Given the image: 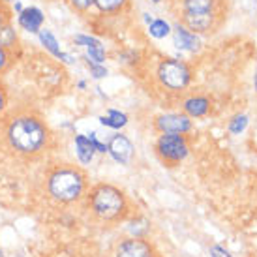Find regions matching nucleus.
<instances>
[{"label":"nucleus","instance_id":"obj_1","mask_svg":"<svg viewBox=\"0 0 257 257\" xmlns=\"http://www.w3.org/2000/svg\"><path fill=\"white\" fill-rule=\"evenodd\" d=\"M47 124L32 113L15 114L6 126V141L10 149L19 156H38L49 143Z\"/></svg>","mask_w":257,"mask_h":257},{"label":"nucleus","instance_id":"obj_14","mask_svg":"<svg viewBox=\"0 0 257 257\" xmlns=\"http://www.w3.org/2000/svg\"><path fill=\"white\" fill-rule=\"evenodd\" d=\"M0 45L19 55V34H17V30L14 29L12 23H8L6 27L0 29Z\"/></svg>","mask_w":257,"mask_h":257},{"label":"nucleus","instance_id":"obj_23","mask_svg":"<svg viewBox=\"0 0 257 257\" xmlns=\"http://www.w3.org/2000/svg\"><path fill=\"white\" fill-rule=\"evenodd\" d=\"M246 126H248V116L246 114H236L229 124V132L231 134H240V132H244Z\"/></svg>","mask_w":257,"mask_h":257},{"label":"nucleus","instance_id":"obj_22","mask_svg":"<svg viewBox=\"0 0 257 257\" xmlns=\"http://www.w3.org/2000/svg\"><path fill=\"white\" fill-rule=\"evenodd\" d=\"M66 4L75 14H86L94 6V0H66Z\"/></svg>","mask_w":257,"mask_h":257},{"label":"nucleus","instance_id":"obj_19","mask_svg":"<svg viewBox=\"0 0 257 257\" xmlns=\"http://www.w3.org/2000/svg\"><path fill=\"white\" fill-rule=\"evenodd\" d=\"M171 27H169V23L164 21V19H152V23L149 25V32L152 38H156V40H164L165 36H169L171 34Z\"/></svg>","mask_w":257,"mask_h":257},{"label":"nucleus","instance_id":"obj_33","mask_svg":"<svg viewBox=\"0 0 257 257\" xmlns=\"http://www.w3.org/2000/svg\"><path fill=\"white\" fill-rule=\"evenodd\" d=\"M0 2H4V4H14L15 0H0Z\"/></svg>","mask_w":257,"mask_h":257},{"label":"nucleus","instance_id":"obj_4","mask_svg":"<svg viewBox=\"0 0 257 257\" xmlns=\"http://www.w3.org/2000/svg\"><path fill=\"white\" fill-rule=\"evenodd\" d=\"M156 77L167 90H184L192 81V68L180 58H162L156 68Z\"/></svg>","mask_w":257,"mask_h":257},{"label":"nucleus","instance_id":"obj_35","mask_svg":"<svg viewBox=\"0 0 257 257\" xmlns=\"http://www.w3.org/2000/svg\"><path fill=\"white\" fill-rule=\"evenodd\" d=\"M0 257H4V253H2V250H0Z\"/></svg>","mask_w":257,"mask_h":257},{"label":"nucleus","instance_id":"obj_11","mask_svg":"<svg viewBox=\"0 0 257 257\" xmlns=\"http://www.w3.org/2000/svg\"><path fill=\"white\" fill-rule=\"evenodd\" d=\"M38 40L40 43L43 45V49L51 53L55 58H58L60 62H66V64H73L75 62V57H72L70 53H64V51L60 49V45H58V40L55 38V34L51 32L49 29H42L38 32Z\"/></svg>","mask_w":257,"mask_h":257},{"label":"nucleus","instance_id":"obj_26","mask_svg":"<svg viewBox=\"0 0 257 257\" xmlns=\"http://www.w3.org/2000/svg\"><path fill=\"white\" fill-rule=\"evenodd\" d=\"M12 14H14V12H12L10 4L0 2V29H2V27H6L8 23H12V17H14Z\"/></svg>","mask_w":257,"mask_h":257},{"label":"nucleus","instance_id":"obj_28","mask_svg":"<svg viewBox=\"0 0 257 257\" xmlns=\"http://www.w3.org/2000/svg\"><path fill=\"white\" fill-rule=\"evenodd\" d=\"M8 107V92H6V86L0 83V113Z\"/></svg>","mask_w":257,"mask_h":257},{"label":"nucleus","instance_id":"obj_31","mask_svg":"<svg viewBox=\"0 0 257 257\" xmlns=\"http://www.w3.org/2000/svg\"><path fill=\"white\" fill-rule=\"evenodd\" d=\"M79 88H85V86H86V83H85V81H79Z\"/></svg>","mask_w":257,"mask_h":257},{"label":"nucleus","instance_id":"obj_36","mask_svg":"<svg viewBox=\"0 0 257 257\" xmlns=\"http://www.w3.org/2000/svg\"><path fill=\"white\" fill-rule=\"evenodd\" d=\"M0 83H2V81H0Z\"/></svg>","mask_w":257,"mask_h":257},{"label":"nucleus","instance_id":"obj_8","mask_svg":"<svg viewBox=\"0 0 257 257\" xmlns=\"http://www.w3.org/2000/svg\"><path fill=\"white\" fill-rule=\"evenodd\" d=\"M107 152L114 162H118L120 165H128L134 158V145L126 136L118 134V136L111 137V141L107 145Z\"/></svg>","mask_w":257,"mask_h":257},{"label":"nucleus","instance_id":"obj_21","mask_svg":"<svg viewBox=\"0 0 257 257\" xmlns=\"http://www.w3.org/2000/svg\"><path fill=\"white\" fill-rule=\"evenodd\" d=\"M85 58H88L90 62H96V64H103V60H105V49H103V45L98 43V45H92V47H86Z\"/></svg>","mask_w":257,"mask_h":257},{"label":"nucleus","instance_id":"obj_32","mask_svg":"<svg viewBox=\"0 0 257 257\" xmlns=\"http://www.w3.org/2000/svg\"><path fill=\"white\" fill-rule=\"evenodd\" d=\"M253 85H255V90H257V70H255V75H253Z\"/></svg>","mask_w":257,"mask_h":257},{"label":"nucleus","instance_id":"obj_6","mask_svg":"<svg viewBox=\"0 0 257 257\" xmlns=\"http://www.w3.org/2000/svg\"><path fill=\"white\" fill-rule=\"evenodd\" d=\"M156 130L160 134H180V136H186L192 130V120H190L188 114L180 113L160 114L156 118Z\"/></svg>","mask_w":257,"mask_h":257},{"label":"nucleus","instance_id":"obj_13","mask_svg":"<svg viewBox=\"0 0 257 257\" xmlns=\"http://www.w3.org/2000/svg\"><path fill=\"white\" fill-rule=\"evenodd\" d=\"M184 114H188L190 118H201L210 111V100L205 96H192L184 101Z\"/></svg>","mask_w":257,"mask_h":257},{"label":"nucleus","instance_id":"obj_29","mask_svg":"<svg viewBox=\"0 0 257 257\" xmlns=\"http://www.w3.org/2000/svg\"><path fill=\"white\" fill-rule=\"evenodd\" d=\"M210 255L212 257H231L229 255V251L225 248H221V246H212L210 248Z\"/></svg>","mask_w":257,"mask_h":257},{"label":"nucleus","instance_id":"obj_20","mask_svg":"<svg viewBox=\"0 0 257 257\" xmlns=\"http://www.w3.org/2000/svg\"><path fill=\"white\" fill-rule=\"evenodd\" d=\"M17 53H14V51H8L6 47H2L0 45V75L2 73H6L12 66H14V62L17 60Z\"/></svg>","mask_w":257,"mask_h":257},{"label":"nucleus","instance_id":"obj_3","mask_svg":"<svg viewBox=\"0 0 257 257\" xmlns=\"http://www.w3.org/2000/svg\"><path fill=\"white\" fill-rule=\"evenodd\" d=\"M88 203L92 212L103 221H116L124 218L128 210L126 195L111 184L94 186L88 193Z\"/></svg>","mask_w":257,"mask_h":257},{"label":"nucleus","instance_id":"obj_7","mask_svg":"<svg viewBox=\"0 0 257 257\" xmlns=\"http://www.w3.org/2000/svg\"><path fill=\"white\" fill-rule=\"evenodd\" d=\"M182 25L193 34H208L218 27V14L205 12V14H182Z\"/></svg>","mask_w":257,"mask_h":257},{"label":"nucleus","instance_id":"obj_30","mask_svg":"<svg viewBox=\"0 0 257 257\" xmlns=\"http://www.w3.org/2000/svg\"><path fill=\"white\" fill-rule=\"evenodd\" d=\"M23 10H25V6L21 4V0H15L14 6H12V12H15V14H21Z\"/></svg>","mask_w":257,"mask_h":257},{"label":"nucleus","instance_id":"obj_12","mask_svg":"<svg viewBox=\"0 0 257 257\" xmlns=\"http://www.w3.org/2000/svg\"><path fill=\"white\" fill-rule=\"evenodd\" d=\"M116 257H152V248L150 244L136 236L116 246Z\"/></svg>","mask_w":257,"mask_h":257},{"label":"nucleus","instance_id":"obj_17","mask_svg":"<svg viewBox=\"0 0 257 257\" xmlns=\"http://www.w3.org/2000/svg\"><path fill=\"white\" fill-rule=\"evenodd\" d=\"M96 10L103 15H114L124 12V8L128 6V0H94Z\"/></svg>","mask_w":257,"mask_h":257},{"label":"nucleus","instance_id":"obj_27","mask_svg":"<svg viewBox=\"0 0 257 257\" xmlns=\"http://www.w3.org/2000/svg\"><path fill=\"white\" fill-rule=\"evenodd\" d=\"M88 139H90V143H92V147H94V150H96V152H107V147L98 141L96 134H90V136H88Z\"/></svg>","mask_w":257,"mask_h":257},{"label":"nucleus","instance_id":"obj_16","mask_svg":"<svg viewBox=\"0 0 257 257\" xmlns=\"http://www.w3.org/2000/svg\"><path fill=\"white\" fill-rule=\"evenodd\" d=\"M75 150H77V158L81 164H90L96 152L88 136H75Z\"/></svg>","mask_w":257,"mask_h":257},{"label":"nucleus","instance_id":"obj_2","mask_svg":"<svg viewBox=\"0 0 257 257\" xmlns=\"http://www.w3.org/2000/svg\"><path fill=\"white\" fill-rule=\"evenodd\" d=\"M85 173L72 165H58L47 177V192L58 203H75L85 195Z\"/></svg>","mask_w":257,"mask_h":257},{"label":"nucleus","instance_id":"obj_9","mask_svg":"<svg viewBox=\"0 0 257 257\" xmlns=\"http://www.w3.org/2000/svg\"><path fill=\"white\" fill-rule=\"evenodd\" d=\"M43 23H45V15L36 6L25 8L21 14H17V25L29 34H38L43 29Z\"/></svg>","mask_w":257,"mask_h":257},{"label":"nucleus","instance_id":"obj_34","mask_svg":"<svg viewBox=\"0 0 257 257\" xmlns=\"http://www.w3.org/2000/svg\"><path fill=\"white\" fill-rule=\"evenodd\" d=\"M152 2H154V4H160V2H162V0H152Z\"/></svg>","mask_w":257,"mask_h":257},{"label":"nucleus","instance_id":"obj_24","mask_svg":"<svg viewBox=\"0 0 257 257\" xmlns=\"http://www.w3.org/2000/svg\"><path fill=\"white\" fill-rule=\"evenodd\" d=\"M73 43H75V45H83V47H92V45H98V43H101V42L94 36L77 34V36H73Z\"/></svg>","mask_w":257,"mask_h":257},{"label":"nucleus","instance_id":"obj_5","mask_svg":"<svg viewBox=\"0 0 257 257\" xmlns=\"http://www.w3.org/2000/svg\"><path fill=\"white\" fill-rule=\"evenodd\" d=\"M156 154L165 165H179L190 154V145L186 136L180 134H162L156 141Z\"/></svg>","mask_w":257,"mask_h":257},{"label":"nucleus","instance_id":"obj_15","mask_svg":"<svg viewBox=\"0 0 257 257\" xmlns=\"http://www.w3.org/2000/svg\"><path fill=\"white\" fill-rule=\"evenodd\" d=\"M216 0H182V14H205L216 12Z\"/></svg>","mask_w":257,"mask_h":257},{"label":"nucleus","instance_id":"obj_25","mask_svg":"<svg viewBox=\"0 0 257 257\" xmlns=\"http://www.w3.org/2000/svg\"><path fill=\"white\" fill-rule=\"evenodd\" d=\"M85 58V57H83ZM86 60V66H88V70H90V73H92L96 79H103L105 75H107V68H103V64H96V62H90L88 58H85Z\"/></svg>","mask_w":257,"mask_h":257},{"label":"nucleus","instance_id":"obj_10","mask_svg":"<svg viewBox=\"0 0 257 257\" xmlns=\"http://www.w3.org/2000/svg\"><path fill=\"white\" fill-rule=\"evenodd\" d=\"M173 36H175V45L182 51H188V53H197L201 51V40H199V34H193L192 30H188L182 25H175L173 27Z\"/></svg>","mask_w":257,"mask_h":257},{"label":"nucleus","instance_id":"obj_18","mask_svg":"<svg viewBox=\"0 0 257 257\" xmlns=\"http://www.w3.org/2000/svg\"><path fill=\"white\" fill-rule=\"evenodd\" d=\"M100 122L103 126H107V128H114L118 130L122 126H126V122H128V116L120 111H114V109H109L107 116H100Z\"/></svg>","mask_w":257,"mask_h":257}]
</instances>
